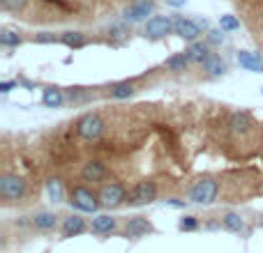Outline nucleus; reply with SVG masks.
<instances>
[{
	"label": "nucleus",
	"mask_w": 263,
	"mask_h": 253,
	"mask_svg": "<svg viewBox=\"0 0 263 253\" xmlns=\"http://www.w3.org/2000/svg\"><path fill=\"white\" fill-rule=\"evenodd\" d=\"M67 205L79 214H97L102 207L100 196L86 184H77L69 189L67 194Z\"/></svg>",
	"instance_id": "1"
},
{
	"label": "nucleus",
	"mask_w": 263,
	"mask_h": 253,
	"mask_svg": "<svg viewBox=\"0 0 263 253\" xmlns=\"http://www.w3.org/2000/svg\"><path fill=\"white\" fill-rule=\"evenodd\" d=\"M217 196H219V182L210 175L199 177V180L190 186V191H187V200L194 205H203V207L213 205L215 200H217Z\"/></svg>",
	"instance_id": "2"
},
{
	"label": "nucleus",
	"mask_w": 263,
	"mask_h": 253,
	"mask_svg": "<svg viewBox=\"0 0 263 253\" xmlns=\"http://www.w3.org/2000/svg\"><path fill=\"white\" fill-rule=\"evenodd\" d=\"M28 196V182L16 173H3L0 175V198L5 203H18Z\"/></svg>",
	"instance_id": "3"
},
{
	"label": "nucleus",
	"mask_w": 263,
	"mask_h": 253,
	"mask_svg": "<svg viewBox=\"0 0 263 253\" xmlns=\"http://www.w3.org/2000/svg\"><path fill=\"white\" fill-rule=\"evenodd\" d=\"M106 129V122L104 118H102L100 113H83L81 118L77 120V124H74V131H77L79 138L83 140H97L102 138V134H104Z\"/></svg>",
	"instance_id": "4"
},
{
	"label": "nucleus",
	"mask_w": 263,
	"mask_h": 253,
	"mask_svg": "<svg viewBox=\"0 0 263 253\" xmlns=\"http://www.w3.org/2000/svg\"><path fill=\"white\" fill-rule=\"evenodd\" d=\"M127 194L129 191L125 189L120 182H104V184L100 186V191H97L100 203L104 209H118V207H123V205H127Z\"/></svg>",
	"instance_id": "5"
},
{
	"label": "nucleus",
	"mask_w": 263,
	"mask_h": 253,
	"mask_svg": "<svg viewBox=\"0 0 263 253\" xmlns=\"http://www.w3.org/2000/svg\"><path fill=\"white\" fill-rule=\"evenodd\" d=\"M157 200V184L153 180H141L136 182L127 194V205L129 207H145V205Z\"/></svg>",
	"instance_id": "6"
},
{
	"label": "nucleus",
	"mask_w": 263,
	"mask_h": 253,
	"mask_svg": "<svg viewBox=\"0 0 263 253\" xmlns=\"http://www.w3.org/2000/svg\"><path fill=\"white\" fill-rule=\"evenodd\" d=\"M173 32V16H162V14H155L145 21L143 26V37L150 41H159L164 37H168Z\"/></svg>",
	"instance_id": "7"
},
{
	"label": "nucleus",
	"mask_w": 263,
	"mask_h": 253,
	"mask_svg": "<svg viewBox=\"0 0 263 253\" xmlns=\"http://www.w3.org/2000/svg\"><path fill=\"white\" fill-rule=\"evenodd\" d=\"M86 233H90V223L83 219V214L72 212V214H67V217H63V221H60V235H63V240L81 237V235H86Z\"/></svg>",
	"instance_id": "8"
},
{
	"label": "nucleus",
	"mask_w": 263,
	"mask_h": 253,
	"mask_svg": "<svg viewBox=\"0 0 263 253\" xmlns=\"http://www.w3.org/2000/svg\"><path fill=\"white\" fill-rule=\"evenodd\" d=\"M155 0H134L125 7L123 18L125 23H141L148 21V16H155Z\"/></svg>",
	"instance_id": "9"
},
{
	"label": "nucleus",
	"mask_w": 263,
	"mask_h": 253,
	"mask_svg": "<svg viewBox=\"0 0 263 253\" xmlns=\"http://www.w3.org/2000/svg\"><path fill=\"white\" fill-rule=\"evenodd\" d=\"M123 233H125V237H129V240H141V237H145V235H153L155 226L148 217L136 214V217H129L127 221H125Z\"/></svg>",
	"instance_id": "10"
},
{
	"label": "nucleus",
	"mask_w": 263,
	"mask_h": 253,
	"mask_svg": "<svg viewBox=\"0 0 263 253\" xmlns=\"http://www.w3.org/2000/svg\"><path fill=\"white\" fill-rule=\"evenodd\" d=\"M173 35H178L185 41H199V37L203 35V28L199 26V21H192L187 16H173Z\"/></svg>",
	"instance_id": "11"
},
{
	"label": "nucleus",
	"mask_w": 263,
	"mask_h": 253,
	"mask_svg": "<svg viewBox=\"0 0 263 253\" xmlns=\"http://www.w3.org/2000/svg\"><path fill=\"white\" fill-rule=\"evenodd\" d=\"M81 180L88 182V184H104L106 175H109V168L102 159H88L86 163L81 166Z\"/></svg>",
	"instance_id": "12"
},
{
	"label": "nucleus",
	"mask_w": 263,
	"mask_h": 253,
	"mask_svg": "<svg viewBox=\"0 0 263 253\" xmlns=\"http://www.w3.org/2000/svg\"><path fill=\"white\" fill-rule=\"evenodd\" d=\"M60 221H63V219H60L55 212H51V209H37V212L30 217V226L35 228L37 233L55 230V228H60Z\"/></svg>",
	"instance_id": "13"
},
{
	"label": "nucleus",
	"mask_w": 263,
	"mask_h": 253,
	"mask_svg": "<svg viewBox=\"0 0 263 253\" xmlns=\"http://www.w3.org/2000/svg\"><path fill=\"white\" fill-rule=\"evenodd\" d=\"M90 233L100 237L114 235V233H118V219L111 214H95V219L90 221Z\"/></svg>",
	"instance_id": "14"
},
{
	"label": "nucleus",
	"mask_w": 263,
	"mask_h": 253,
	"mask_svg": "<svg viewBox=\"0 0 263 253\" xmlns=\"http://www.w3.org/2000/svg\"><path fill=\"white\" fill-rule=\"evenodd\" d=\"M252 126H254V120H252L250 111H236V113H231V118H229V131L236 136L250 134Z\"/></svg>",
	"instance_id": "15"
},
{
	"label": "nucleus",
	"mask_w": 263,
	"mask_h": 253,
	"mask_svg": "<svg viewBox=\"0 0 263 253\" xmlns=\"http://www.w3.org/2000/svg\"><path fill=\"white\" fill-rule=\"evenodd\" d=\"M42 104H44L46 109H63V106L67 104V95H65V90L58 86H46L44 90H42Z\"/></svg>",
	"instance_id": "16"
},
{
	"label": "nucleus",
	"mask_w": 263,
	"mask_h": 253,
	"mask_svg": "<svg viewBox=\"0 0 263 253\" xmlns=\"http://www.w3.org/2000/svg\"><path fill=\"white\" fill-rule=\"evenodd\" d=\"M238 65H240L245 72L252 74H263V58L259 53H252V51H238Z\"/></svg>",
	"instance_id": "17"
},
{
	"label": "nucleus",
	"mask_w": 263,
	"mask_h": 253,
	"mask_svg": "<svg viewBox=\"0 0 263 253\" xmlns=\"http://www.w3.org/2000/svg\"><path fill=\"white\" fill-rule=\"evenodd\" d=\"M44 189H46V198L51 200L53 205L58 203H67V194H65V184L60 177H49L44 182Z\"/></svg>",
	"instance_id": "18"
},
{
	"label": "nucleus",
	"mask_w": 263,
	"mask_h": 253,
	"mask_svg": "<svg viewBox=\"0 0 263 253\" xmlns=\"http://www.w3.org/2000/svg\"><path fill=\"white\" fill-rule=\"evenodd\" d=\"M219 223H222L224 230L236 233V235H242V233H247V221L238 212H224L222 219H219Z\"/></svg>",
	"instance_id": "19"
},
{
	"label": "nucleus",
	"mask_w": 263,
	"mask_h": 253,
	"mask_svg": "<svg viewBox=\"0 0 263 253\" xmlns=\"http://www.w3.org/2000/svg\"><path fill=\"white\" fill-rule=\"evenodd\" d=\"M187 58H190V62L194 65H203V60L208 58L213 51H210V44L208 41H190V46L185 49Z\"/></svg>",
	"instance_id": "20"
},
{
	"label": "nucleus",
	"mask_w": 263,
	"mask_h": 253,
	"mask_svg": "<svg viewBox=\"0 0 263 253\" xmlns=\"http://www.w3.org/2000/svg\"><path fill=\"white\" fill-rule=\"evenodd\" d=\"M201 67H203V72L208 74V76H224V74H227V62H224V58L219 53H210L208 58L203 60V65H201Z\"/></svg>",
	"instance_id": "21"
},
{
	"label": "nucleus",
	"mask_w": 263,
	"mask_h": 253,
	"mask_svg": "<svg viewBox=\"0 0 263 253\" xmlns=\"http://www.w3.org/2000/svg\"><path fill=\"white\" fill-rule=\"evenodd\" d=\"M190 65H192V62H190V58H187V53L182 51V53H173L171 58H166L164 67H166L171 74H185Z\"/></svg>",
	"instance_id": "22"
},
{
	"label": "nucleus",
	"mask_w": 263,
	"mask_h": 253,
	"mask_svg": "<svg viewBox=\"0 0 263 253\" xmlns=\"http://www.w3.org/2000/svg\"><path fill=\"white\" fill-rule=\"evenodd\" d=\"M136 95V88L132 81H120V83H114L109 88V97L111 99H129V97Z\"/></svg>",
	"instance_id": "23"
},
{
	"label": "nucleus",
	"mask_w": 263,
	"mask_h": 253,
	"mask_svg": "<svg viewBox=\"0 0 263 253\" xmlns=\"http://www.w3.org/2000/svg\"><path fill=\"white\" fill-rule=\"evenodd\" d=\"M60 44H65L67 49H81L83 44H86V35L83 32H79V30H67V32H63L60 35Z\"/></svg>",
	"instance_id": "24"
},
{
	"label": "nucleus",
	"mask_w": 263,
	"mask_h": 253,
	"mask_svg": "<svg viewBox=\"0 0 263 253\" xmlns=\"http://www.w3.org/2000/svg\"><path fill=\"white\" fill-rule=\"evenodd\" d=\"M65 95H67V104H72V106L90 101V92H88L86 88H67Z\"/></svg>",
	"instance_id": "25"
},
{
	"label": "nucleus",
	"mask_w": 263,
	"mask_h": 253,
	"mask_svg": "<svg viewBox=\"0 0 263 253\" xmlns=\"http://www.w3.org/2000/svg\"><path fill=\"white\" fill-rule=\"evenodd\" d=\"M18 44H23V37L18 35L16 30L5 28V30L0 32V46H5V49H16Z\"/></svg>",
	"instance_id": "26"
},
{
	"label": "nucleus",
	"mask_w": 263,
	"mask_h": 253,
	"mask_svg": "<svg viewBox=\"0 0 263 253\" xmlns=\"http://www.w3.org/2000/svg\"><path fill=\"white\" fill-rule=\"evenodd\" d=\"M199 228H201L199 217H192V214H185V217H180V221H178V230L180 233H196Z\"/></svg>",
	"instance_id": "27"
},
{
	"label": "nucleus",
	"mask_w": 263,
	"mask_h": 253,
	"mask_svg": "<svg viewBox=\"0 0 263 253\" xmlns=\"http://www.w3.org/2000/svg\"><path fill=\"white\" fill-rule=\"evenodd\" d=\"M219 28H222L224 32H236L240 30V21H238V16H233V14H224V16H219Z\"/></svg>",
	"instance_id": "28"
},
{
	"label": "nucleus",
	"mask_w": 263,
	"mask_h": 253,
	"mask_svg": "<svg viewBox=\"0 0 263 253\" xmlns=\"http://www.w3.org/2000/svg\"><path fill=\"white\" fill-rule=\"evenodd\" d=\"M3 12H23L28 7V0H0Z\"/></svg>",
	"instance_id": "29"
},
{
	"label": "nucleus",
	"mask_w": 263,
	"mask_h": 253,
	"mask_svg": "<svg viewBox=\"0 0 263 253\" xmlns=\"http://www.w3.org/2000/svg\"><path fill=\"white\" fill-rule=\"evenodd\" d=\"M32 41H37V44H55V41H60V37H55V32H37L32 37Z\"/></svg>",
	"instance_id": "30"
},
{
	"label": "nucleus",
	"mask_w": 263,
	"mask_h": 253,
	"mask_svg": "<svg viewBox=\"0 0 263 253\" xmlns=\"http://www.w3.org/2000/svg\"><path fill=\"white\" fill-rule=\"evenodd\" d=\"M224 30L222 28H219V30H208V37H205V41H208V44H222L224 41Z\"/></svg>",
	"instance_id": "31"
},
{
	"label": "nucleus",
	"mask_w": 263,
	"mask_h": 253,
	"mask_svg": "<svg viewBox=\"0 0 263 253\" xmlns=\"http://www.w3.org/2000/svg\"><path fill=\"white\" fill-rule=\"evenodd\" d=\"M14 88H18V81H3V83H0V92H3V95L12 92Z\"/></svg>",
	"instance_id": "32"
},
{
	"label": "nucleus",
	"mask_w": 263,
	"mask_h": 253,
	"mask_svg": "<svg viewBox=\"0 0 263 253\" xmlns=\"http://www.w3.org/2000/svg\"><path fill=\"white\" fill-rule=\"evenodd\" d=\"M187 203H190V200H180V198H168V200H164V205H168V207H185Z\"/></svg>",
	"instance_id": "33"
},
{
	"label": "nucleus",
	"mask_w": 263,
	"mask_h": 253,
	"mask_svg": "<svg viewBox=\"0 0 263 253\" xmlns=\"http://www.w3.org/2000/svg\"><path fill=\"white\" fill-rule=\"evenodd\" d=\"M111 32H114L111 37H127V28L125 26H111Z\"/></svg>",
	"instance_id": "34"
},
{
	"label": "nucleus",
	"mask_w": 263,
	"mask_h": 253,
	"mask_svg": "<svg viewBox=\"0 0 263 253\" xmlns=\"http://www.w3.org/2000/svg\"><path fill=\"white\" fill-rule=\"evenodd\" d=\"M185 3H187V0H166V5H168V7H176V9L185 7Z\"/></svg>",
	"instance_id": "35"
},
{
	"label": "nucleus",
	"mask_w": 263,
	"mask_h": 253,
	"mask_svg": "<svg viewBox=\"0 0 263 253\" xmlns=\"http://www.w3.org/2000/svg\"><path fill=\"white\" fill-rule=\"evenodd\" d=\"M261 92H263V88H261Z\"/></svg>",
	"instance_id": "36"
}]
</instances>
